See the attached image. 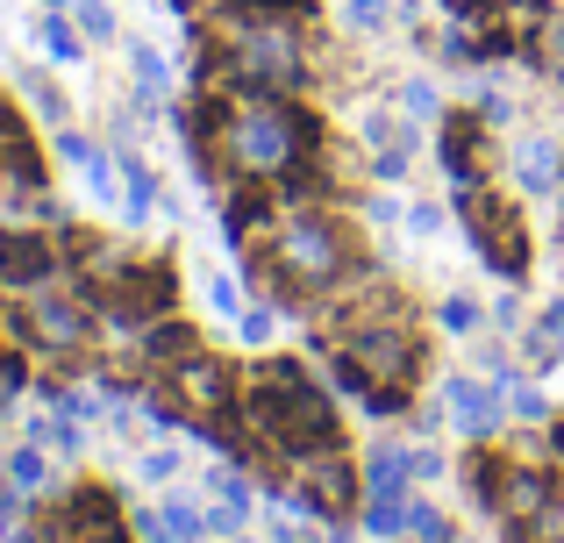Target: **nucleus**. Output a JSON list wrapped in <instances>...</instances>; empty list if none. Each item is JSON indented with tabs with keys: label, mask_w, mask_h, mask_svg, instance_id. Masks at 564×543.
I'll use <instances>...</instances> for the list:
<instances>
[{
	"label": "nucleus",
	"mask_w": 564,
	"mask_h": 543,
	"mask_svg": "<svg viewBox=\"0 0 564 543\" xmlns=\"http://www.w3.org/2000/svg\"><path fill=\"white\" fill-rule=\"evenodd\" d=\"M243 430L272 458L301 465L315 450H336V408L322 401V387L293 358H264L258 379H250V401H243Z\"/></svg>",
	"instance_id": "obj_1"
},
{
	"label": "nucleus",
	"mask_w": 564,
	"mask_h": 543,
	"mask_svg": "<svg viewBox=\"0 0 564 543\" xmlns=\"http://www.w3.org/2000/svg\"><path fill=\"white\" fill-rule=\"evenodd\" d=\"M250 265L264 272V286L279 293V301H307V293H329L344 286V279H358V243L344 237V222H329V215H293L272 229V243L264 251H250Z\"/></svg>",
	"instance_id": "obj_2"
},
{
	"label": "nucleus",
	"mask_w": 564,
	"mask_h": 543,
	"mask_svg": "<svg viewBox=\"0 0 564 543\" xmlns=\"http://www.w3.org/2000/svg\"><path fill=\"white\" fill-rule=\"evenodd\" d=\"M457 215H465L471 243H479V258L494 265L500 279H522L529 272V229H522V208H514L500 186H457Z\"/></svg>",
	"instance_id": "obj_3"
},
{
	"label": "nucleus",
	"mask_w": 564,
	"mask_h": 543,
	"mask_svg": "<svg viewBox=\"0 0 564 543\" xmlns=\"http://www.w3.org/2000/svg\"><path fill=\"white\" fill-rule=\"evenodd\" d=\"M165 393L180 401L186 430H193V422H215V415H229V408H236V365H229V358H207V350H193L186 365H172Z\"/></svg>",
	"instance_id": "obj_4"
},
{
	"label": "nucleus",
	"mask_w": 564,
	"mask_h": 543,
	"mask_svg": "<svg viewBox=\"0 0 564 543\" xmlns=\"http://www.w3.org/2000/svg\"><path fill=\"white\" fill-rule=\"evenodd\" d=\"M293 479H301V487H293V508H301V515H329V522H344L350 508H358V487H365V479L350 473L344 450H315V458H301Z\"/></svg>",
	"instance_id": "obj_5"
},
{
	"label": "nucleus",
	"mask_w": 564,
	"mask_h": 543,
	"mask_svg": "<svg viewBox=\"0 0 564 543\" xmlns=\"http://www.w3.org/2000/svg\"><path fill=\"white\" fill-rule=\"evenodd\" d=\"M100 301L115 307L122 329H137V322H158L172 301H180V279H172V265H122L108 286H100Z\"/></svg>",
	"instance_id": "obj_6"
},
{
	"label": "nucleus",
	"mask_w": 564,
	"mask_h": 543,
	"mask_svg": "<svg viewBox=\"0 0 564 543\" xmlns=\"http://www.w3.org/2000/svg\"><path fill=\"white\" fill-rule=\"evenodd\" d=\"M57 265H65V258H57V243H51V237L0 222V286H8V293H36V286H51Z\"/></svg>",
	"instance_id": "obj_7"
},
{
	"label": "nucleus",
	"mask_w": 564,
	"mask_h": 543,
	"mask_svg": "<svg viewBox=\"0 0 564 543\" xmlns=\"http://www.w3.org/2000/svg\"><path fill=\"white\" fill-rule=\"evenodd\" d=\"M22 336H36V344H51V350H79L86 336H94V315H86L79 301H57V293H43V301L22 307Z\"/></svg>",
	"instance_id": "obj_8"
},
{
	"label": "nucleus",
	"mask_w": 564,
	"mask_h": 543,
	"mask_svg": "<svg viewBox=\"0 0 564 543\" xmlns=\"http://www.w3.org/2000/svg\"><path fill=\"white\" fill-rule=\"evenodd\" d=\"M443 172H451L457 186H479L486 165H494V143H486V129L471 122V115H443Z\"/></svg>",
	"instance_id": "obj_9"
},
{
	"label": "nucleus",
	"mask_w": 564,
	"mask_h": 543,
	"mask_svg": "<svg viewBox=\"0 0 564 543\" xmlns=\"http://www.w3.org/2000/svg\"><path fill=\"white\" fill-rule=\"evenodd\" d=\"M65 536L72 543H122V508L108 487H79L65 501Z\"/></svg>",
	"instance_id": "obj_10"
},
{
	"label": "nucleus",
	"mask_w": 564,
	"mask_h": 543,
	"mask_svg": "<svg viewBox=\"0 0 564 543\" xmlns=\"http://www.w3.org/2000/svg\"><path fill=\"white\" fill-rule=\"evenodd\" d=\"M494 508H500V515H514V522H551L557 493H551V479H543V473H529V465H500Z\"/></svg>",
	"instance_id": "obj_11"
},
{
	"label": "nucleus",
	"mask_w": 564,
	"mask_h": 543,
	"mask_svg": "<svg viewBox=\"0 0 564 543\" xmlns=\"http://www.w3.org/2000/svg\"><path fill=\"white\" fill-rule=\"evenodd\" d=\"M443 408H451V422L471 444H486V436L500 430V387L486 393V387H471V379H451V387H443Z\"/></svg>",
	"instance_id": "obj_12"
},
{
	"label": "nucleus",
	"mask_w": 564,
	"mask_h": 543,
	"mask_svg": "<svg viewBox=\"0 0 564 543\" xmlns=\"http://www.w3.org/2000/svg\"><path fill=\"white\" fill-rule=\"evenodd\" d=\"M522 57L543 72V79H557V86H564V14H543V29L522 43Z\"/></svg>",
	"instance_id": "obj_13"
},
{
	"label": "nucleus",
	"mask_w": 564,
	"mask_h": 543,
	"mask_svg": "<svg viewBox=\"0 0 564 543\" xmlns=\"http://www.w3.org/2000/svg\"><path fill=\"white\" fill-rule=\"evenodd\" d=\"M514 165H522V194H551V186H557V151H551V137H522Z\"/></svg>",
	"instance_id": "obj_14"
},
{
	"label": "nucleus",
	"mask_w": 564,
	"mask_h": 543,
	"mask_svg": "<svg viewBox=\"0 0 564 543\" xmlns=\"http://www.w3.org/2000/svg\"><path fill=\"white\" fill-rule=\"evenodd\" d=\"M129 65H137V100H143V108L172 94V72H165V57H158L151 43H129Z\"/></svg>",
	"instance_id": "obj_15"
},
{
	"label": "nucleus",
	"mask_w": 564,
	"mask_h": 543,
	"mask_svg": "<svg viewBox=\"0 0 564 543\" xmlns=\"http://www.w3.org/2000/svg\"><path fill=\"white\" fill-rule=\"evenodd\" d=\"M400 473H408V458H400L393 444H379L372 458H365V493H372V501H393V493H400Z\"/></svg>",
	"instance_id": "obj_16"
},
{
	"label": "nucleus",
	"mask_w": 564,
	"mask_h": 543,
	"mask_svg": "<svg viewBox=\"0 0 564 543\" xmlns=\"http://www.w3.org/2000/svg\"><path fill=\"white\" fill-rule=\"evenodd\" d=\"M358 137H365V151H393V143H414L408 129H400V108H372L358 122Z\"/></svg>",
	"instance_id": "obj_17"
},
{
	"label": "nucleus",
	"mask_w": 564,
	"mask_h": 543,
	"mask_svg": "<svg viewBox=\"0 0 564 543\" xmlns=\"http://www.w3.org/2000/svg\"><path fill=\"white\" fill-rule=\"evenodd\" d=\"M0 473H8V487H14V493H36V487H43V450H36V444H14Z\"/></svg>",
	"instance_id": "obj_18"
},
{
	"label": "nucleus",
	"mask_w": 564,
	"mask_h": 543,
	"mask_svg": "<svg viewBox=\"0 0 564 543\" xmlns=\"http://www.w3.org/2000/svg\"><path fill=\"white\" fill-rule=\"evenodd\" d=\"M72 22H79L86 43H115V8H108V0H79V8H72Z\"/></svg>",
	"instance_id": "obj_19"
},
{
	"label": "nucleus",
	"mask_w": 564,
	"mask_h": 543,
	"mask_svg": "<svg viewBox=\"0 0 564 543\" xmlns=\"http://www.w3.org/2000/svg\"><path fill=\"white\" fill-rule=\"evenodd\" d=\"M207 487H215V508H236V515H250V479L236 473V465H221V473H207Z\"/></svg>",
	"instance_id": "obj_20"
},
{
	"label": "nucleus",
	"mask_w": 564,
	"mask_h": 543,
	"mask_svg": "<svg viewBox=\"0 0 564 543\" xmlns=\"http://www.w3.org/2000/svg\"><path fill=\"white\" fill-rule=\"evenodd\" d=\"M43 51H51V57H65V65H79L86 36H79V29H65V14H51V22H43Z\"/></svg>",
	"instance_id": "obj_21"
},
{
	"label": "nucleus",
	"mask_w": 564,
	"mask_h": 543,
	"mask_svg": "<svg viewBox=\"0 0 564 543\" xmlns=\"http://www.w3.org/2000/svg\"><path fill=\"white\" fill-rule=\"evenodd\" d=\"M500 401H508L522 422H551V401H543L536 387H522V379H508V387H500Z\"/></svg>",
	"instance_id": "obj_22"
},
{
	"label": "nucleus",
	"mask_w": 564,
	"mask_h": 543,
	"mask_svg": "<svg viewBox=\"0 0 564 543\" xmlns=\"http://www.w3.org/2000/svg\"><path fill=\"white\" fill-rule=\"evenodd\" d=\"M165 530H172V543H200V530H207V515L193 501H165Z\"/></svg>",
	"instance_id": "obj_23"
},
{
	"label": "nucleus",
	"mask_w": 564,
	"mask_h": 543,
	"mask_svg": "<svg viewBox=\"0 0 564 543\" xmlns=\"http://www.w3.org/2000/svg\"><path fill=\"white\" fill-rule=\"evenodd\" d=\"M393 108L408 115V122H429V115H436V94H429V79H400Z\"/></svg>",
	"instance_id": "obj_24"
},
{
	"label": "nucleus",
	"mask_w": 564,
	"mask_h": 543,
	"mask_svg": "<svg viewBox=\"0 0 564 543\" xmlns=\"http://www.w3.org/2000/svg\"><path fill=\"white\" fill-rule=\"evenodd\" d=\"M344 22L358 36H372V29H386V0H344Z\"/></svg>",
	"instance_id": "obj_25"
},
{
	"label": "nucleus",
	"mask_w": 564,
	"mask_h": 543,
	"mask_svg": "<svg viewBox=\"0 0 564 543\" xmlns=\"http://www.w3.org/2000/svg\"><path fill=\"white\" fill-rule=\"evenodd\" d=\"M522 350H529L536 365H564V358H557V329H551V322H536V329L522 336Z\"/></svg>",
	"instance_id": "obj_26"
},
{
	"label": "nucleus",
	"mask_w": 564,
	"mask_h": 543,
	"mask_svg": "<svg viewBox=\"0 0 564 543\" xmlns=\"http://www.w3.org/2000/svg\"><path fill=\"white\" fill-rule=\"evenodd\" d=\"M443 329H479V301H471V293H451V301H443Z\"/></svg>",
	"instance_id": "obj_27"
},
{
	"label": "nucleus",
	"mask_w": 564,
	"mask_h": 543,
	"mask_svg": "<svg viewBox=\"0 0 564 543\" xmlns=\"http://www.w3.org/2000/svg\"><path fill=\"white\" fill-rule=\"evenodd\" d=\"M229 14H307V0H221Z\"/></svg>",
	"instance_id": "obj_28"
},
{
	"label": "nucleus",
	"mask_w": 564,
	"mask_h": 543,
	"mask_svg": "<svg viewBox=\"0 0 564 543\" xmlns=\"http://www.w3.org/2000/svg\"><path fill=\"white\" fill-rule=\"evenodd\" d=\"M129 530H137L143 543H172V530H165V508H137V515H129Z\"/></svg>",
	"instance_id": "obj_29"
},
{
	"label": "nucleus",
	"mask_w": 564,
	"mask_h": 543,
	"mask_svg": "<svg viewBox=\"0 0 564 543\" xmlns=\"http://www.w3.org/2000/svg\"><path fill=\"white\" fill-rule=\"evenodd\" d=\"M408 165H414V143H393V151H372V172H379V180H400Z\"/></svg>",
	"instance_id": "obj_30"
},
{
	"label": "nucleus",
	"mask_w": 564,
	"mask_h": 543,
	"mask_svg": "<svg viewBox=\"0 0 564 543\" xmlns=\"http://www.w3.org/2000/svg\"><path fill=\"white\" fill-rule=\"evenodd\" d=\"M207 307H215V315H229V322H236V315H243V293H236L229 279H207Z\"/></svg>",
	"instance_id": "obj_31"
},
{
	"label": "nucleus",
	"mask_w": 564,
	"mask_h": 543,
	"mask_svg": "<svg viewBox=\"0 0 564 543\" xmlns=\"http://www.w3.org/2000/svg\"><path fill=\"white\" fill-rule=\"evenodd\" d=\"M400 458H408V473H414V479H443V450L414 444V450H400Z\"/></svg>",
	"instance_id": "obj_32"
},
{
	"label": "nucleus",
	"mask_w": 564,
	"mask_h": 543,
	"mask_svg": "<svg viewBox=\"0 0 564 543\" xmlns=\"http://www.w3.org/2000/svg\"><path fill=\"white\" fill-rule=\"evenodd\" d=\"M143 479H151V487L180 479V450H151V458H143Z\"/></svg>",
	"instance_id": "obj_33"
},
{
	"label": "nucleus",
	"mask_w": 564,
	"mask_h": 543,
	"mask_svg": "<svg viewBox=\"0 0 564 543\" xmlns=\"http://www.w3.org/2000/svg\"><path fill=\"white\" fill-rule=\"evenodd\" d=\"M236 329H243V344H264V336H272V315H264V307H243Z\"/></svg>",
	"instance_id": "obj_34"
},
{
	"label": "nucleus",
	"mask_w": 564,
	"mask_h": 543,
	"mask_svg": "<svg viewBox=\"0 0 564 543\" xmlns=\"http://www.w3.org/2000/svg\"><path fill=\"white\" fill-rule=\"evenodd\" d=\"M372 530L379 536H400V508L393 501H372Z\"/></svg>",
	"instance_id": "obj_35"
},
{
	"label": "nucleus",
	"mask_w": 564,
	"mask_h": 543,
	"mask_svg": "<svg viewBox=\"0 0 564 543\" xmlns=\"http://www.w3.org/2000/svg\"><path fill=\"white\" fill-rule=\"evenodd\" d=\"M57 151H65L72 165H86V158H94V143H86V137H72V129H57Z\"/></svg>",
	"instance_id": "obj_36"
},
{
	"label": "nucleus",
	"mask_w": 564,
	"mask_h": 543,
	"mask_svg": "<svg viewBox=\"0 0 564 543\" xmlns=\"http://www.w3.org/2000/svg\"><path fill=\"white\" fill-rule=\"evenodd\" d=\"M408 229H414V237H436L443 215H436V208H408Z\"/></svg>",
	"instance_id": "obj_37"
},
{
	"label": "nucleus",
	"mask_w": 564,
	"mask_h": 543,
	"mask_svg": "<svg viewBox=\"0 0 564 543\" xmlns=\"http://www.w3.org/2000/svg\"><path fill=\"white\" fill-rule=\"evenodd\" d=\"M494 322H500V329H522V301H514V293H508V301H494Z\"/></svg>",
	"instance_id": "obj_38"
},
{
	"label": "nucleus",
	"mask_w": 564,
	"mask_h": 543,
	"mask_svg": "<svg viewBox=\"0 0 564 543\" xmlns=\"http://www.w3.org/2000/svg\"><path fill=\"white\" fill-rule=\"evenodd\" d=\"M14 530V487H0V536Z\"/></svg>",
	"instance_id": "obj_39"
},
{
	"label": "nucleus",
	"mask_w": 564,
	"mask_h": 543,
	"mask_svg": "<svg viewBox=\"0 0 564 543\" xmlns=\"http://www.w3.org/2000/svg\"><path fill=\"white\" fill-rule=\"evenodd\" d=\"M543 322H551V329L564 336V301H551V315H543Z\"/></svg>",
	"instance_id": "obj_40"
},
{
	"label": "nucleus",
	"mask_w": 564,
	"mask_h": 543,
	"mask_svg": "<svg viewBox=\"0 0 564 543\" xmlns=\"http://www.w3.org/2000/svg\"><path fill=\"white\" fill-rule=\"evenodd\" d=\"M551 444H557V458H564V422H551Z\"/></svg>",
	"instance_id": "obj_41"
},
{
	"label": "nucleus",
	"mask_w": 564,
	"mask_h": 543,
	"mask_svg": "<svg viewBox=\"0 0 564 543\" xmlns=\"http://www.w3.org/2000/svg\"><path fill=\"white\" fill-rule=\"evenodd\" d=\"M229 543H258V536H243V530H236V536H229Z\"/></svg>",
	"instance_id": "obj_42"
},
{
	"label": "nucleus",
	"mask_w": 564,
	"mask_h": 543,
	"mask_svg": "<svg viewBox=\"0 0 564 543\" xmlns=\"http://www.w3.org/2000/svg\"><path fill=\"white\" fill-rule=\"evenodd\" d=\"M51 8H72V0H51Z\"/></svg>",
	"instance_id": "obj_43"
}]
</instances>
